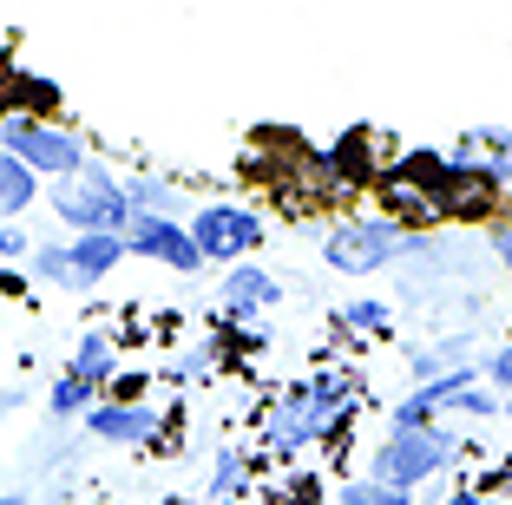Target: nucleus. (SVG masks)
<instances>
[{"instance_id":"obj_11","label":"nucleus","mask_w":512,"mask_h":505,"mask_svg":"<svg viewBox=\"0 0 512 505\" xmlns=\"http://www.w3.org/2000/svg\"><path fill=\"white\" fill-rule=\"evenodd\" d=\"M276 296H283V289H276V276H263L256 263H237V269L224 276V309H230V315L276 309Z\"/></svg>"},{"instance_id":"obj_20","label":"nucleus","mask_w":512,"mask_h":505,"mask_svg":"<svg viewBox=\"0 0 512 505\" xmlns=\"http://www.w3.org/2000/svg\"><path fill=\"white\" fill-rule=\"evenodd\" d=\"M486 381H493L499 394H506V401H512V348H499V355L486 361Z\"/></svg>"},{"instance_id":"obj_5","label":"nucleus","mask_w":512,"mask_h":505,"mask_svg":"<svg viewBox=\"0 0 512 505\" xmlns=\"http://www.w3.org/2000/svg\"><path fill=\"white\" fill-rule=\"evenodd\" d=\"M0 145H7V158H20L33 171V178H79L86 171V145H79L73 132H60V125H40V119H7L0 125Z\"/></svg>"},{"instance_id":"obj_15","label":"nucleus","mask_w":512,"mask_h":505,"mask_svg":"<svg viewBox=\"0 0 512 505\" xmlns=\"http://www.w3.org/2000/svg\"><path fill=\"white\" fill-rule=\"evenodd\" d=\"M86 401H92V387H86V381H73V374H66V381H53V414H60V420L86 414Z\"/></svg>"},{"instance_id":"obj_1","label":"nucleus","mask_w":512,"mask_h":505,"mask_svg":"<svg viewBox=\"0 0 512 505\" xmlns=\"http://www.w3.org/2000/svg\"><path fill=\"white\" fill-rule=\"evenodd\" d=\"M355 414V374L348 368H316L302 387H289L270 414V453H302L309 440H329Z\"/></svg>"},{"instance_id":"obj_7","label":"nucleus","mask_w":512,"mask_h":505,"mask_svg":"<svg viewBox=\"0 0 512 505\" xmlns=\"http://www.w3.org/2000/svg\"><path fill=\"white\" fill-rule=\"evenodd\" d=\"M125 256H145V263H171V269H204V256H197L191 230L171 217H132L125 223Z\"/></svg>"},{"instance_id":"obj_25","label":"nucleus","mask_w":512,"mask_h":505,"mask_svg":"<svg viewBox=\"0 0 512 505\" xmlns=\"http://www.w3.org/2000/svg\"><path fill=\"white\" fill-rule=\"evenodd\" d=\"M506 414H512V401H506Z\"/></svg>"},{"instance_id":"obj_13","label":"nucleus","mask_w":512,"mask_h":505,"mask_svg":"<svg viewBox=\"0 0 512 505\" xmlns=\"http://www.w3.org/2000/svg\"><path fill=\"white\" fill-rule=\"evenodd\" d=\"M73 381H86V387L112 381V342H106V335H86V342H79V355H73Z\"/></svg>"},{"instance_id":"obj_16","label":"nucleus","mask_w":512,"mask_h":505,"mask_svg":"<svg viewBox=\"0 0 512 505\" xmlns=\"http://www.w3.org/2000/svg\"><path fill=\"white\" fill-rule=\"evenodd\" d=\"M342 315H348L355 335H388V309H381V302H355V309H342Z\"/></svg>"},{"instance_id":"obj_18","label":"nucleus","mask_w":512,"mask_h":505,"mask_svg":"<svg viewBox=\"0 0 512 505\" xmlns=\"http://www.w3.org/2000/svg\"><path fill=\"white\" fill-rule=\"evenodd\" d=\"M243 486V460H237V453H217V473H211V492H217V499H230V492H237Z\"/></svg>"},{"instance_id":"obj_8","label":"nucleus","mask_w":512,"mask_h":505,"mask_svg":"<svg viewBox=\"0 0 512 505\" xmlns=\"http://www.w3.org/2000/svg\"><path fill=\"white\" fill-rule=\"evenodd\" d=\"M86 427L99 433V440H112V446H145V440H158V414L151 407H125V401H106V407H92L86 414Z\"/></svg>"},{"instance_id":"obj_14","label":"nucleus","mask_w":512,"mask_h":505,"mask_svg":"<svg viewBox=\"0 0 512 505\" xmlns=\"http://www.w3.org/2000/svg\"><path fill=\"white\" fill-rule=\"evenodd\" d=\"M342 505H407V492H388V486H375V479H348Z\"/></svg>"},{"instance_id":"obj_19","label":"nucleus","mask_w":512,"mask_h":505,"mask_svg":"<svg viewBox=\"0 0 512 505\" xmlns=\"http://www.w3.org/2000/svg\"><path fill=\"white\" fill-rule=\"evenodd\" d=\"M453 414H486V420H493V414H499V401L486 394V387H467V394L453 401Z\"/></svg>"},{"instance_id":"obj_12","label":"nucleus","mask_w":512,"mask_h":505,"mask_svg":"<svg viewBox=\"0 0 512 505\" xmlns=\"http://www.w3.org/2000/svg\"><path fill=\"white\" fill-rule=\"evenodd\" d=\"M33 191H40V178H33L20 158H7V151H0V210H7V217H14V210H27Z\"/></svg>"},{"instance_id":"obj_2","label":"nucleus","mask_w":512,"mask_h":505,"mask_svg":"<svg viewBox=\"0 0 512 505\" xmlns=\"http://www.w3.org/2000/svg\"><path fill=\"white\" fill-rule=\"evenodd\" d=\"M53 210L73 223L79 237H125V223H132L125 184L112 178L106 164H92V158H86V171H79V178H66L60 191H53Z\"/></svg>"},{"instance_id":"obj_4","label":"nucleus","mask_w":512,"mask_h":505,"mask_svg":"<svg viewBox=\"0 0 512 505\" xmlns=\"http://www.w3.org/2000/svg\"><path fill=\"white\" fill-rule=\"evenodd\" d=\"M447 460H453V433L447 427H421V433H388V440L375 446V466H368V473H375V486H388V492H414Z\"/></svg>"},{"instance_id":"obj_23","label":"nucleus","mask_w":512,"mask_h":505,"mask_svg":"<svg viewBox=\"0 0 512 505\" xmlns=\"http://www.w3.org/2000/svg\"><path fill=\"white\" fill-rule=\"evenodd\" d=\"M447 505H493V499H486V492H453Z\"/></svg>"},{"instance_id":"obj_24","label":"nucleus","mask_w":512,"mask_h":505,"mask_svg":"<svg viewBox=\"0 0 512 505\" xmlns=\"http://www.w3.org/2000/svg\"><path fill=\"white\" fill-rule=\"evenodd\" d=\"M0 505H20V499H0Z\"/></svg>"},{"instance_id":"obj_3","label":"nucleus","mask_w":512,"mask_h":505,"mask_svg":"<svg viewBox=\"0 0 512 505\" xmlns=\"http://www.w3.org/2000/svg\"><path fill=\"white\" fill-rule=\"evenodd\" d=\"M401 250H414V237L388 217H348L322 237V256H329V269H342V276H375V269L394 263Z\"/></svg>"},{"instance_id":"obj_22","label":"nucleus","mask_w":512,"mask_h":505,"mask_svg":"<svg viewBox=\"0 0 512 505\" xmlns=\"http://www.w3.org/2000/svg\"><path fill=\"white\" fill-rule=\"evenodd\" d=\"M493 243H499V263H506V276H512V223H506V230H499Z\"/></svg>"},{"instance_id":"obj_9","label":"nucleus","mask_w":512,"mask_h":505,"mask_svg":"<svg viewBox=\"0 0 512 505\" xmlns=\"http://www.w3.org/2000/svg\"><path fill=\"white\" fill-rule=\"evenodd\" d=\"M119 263H125V237H73V243H66V269H73V289L106 283Z\"/></svg>"},{"instance_id":"obj_21","label":"nucleus","mask_w":512,"mask_h":505,"mask_svg":"<svg viewBox=\"0 0 512 505\" xmlns=\"http://www.w3.org/2000/svg\"><path fill=\"white\" fill-rule=\"evenodd\" d=\"M0 256H27V237H20L14 223H7V230H0Z\"/></svg>"},{"instance_id":"obj_17","label":"nucleus","mask_w":512,"mask_h":505,"mask_svg":"<svg viewBox=\"0 0 512 505\" xmlns=\"http://www.w3.org/2000/svg\"><path fill=\"white\" fill-rule=\"evenodd\" d=\"M33 276H40V283H66V289H73V269H66V250H33Z\"/></svg>"},{"instance_id":"obj_6","label":"nucleus","mask_w":512,"mask_h":505,"mask_svg":"<svg viewBox=\"0 0 512 505\" xmlns=\"http://www.w3.org/2000/svg\"><path fill=\"white\" fill-rule=\"evenodd\" d=\"M191 243L204 263H237L263 243V217L256 210H237V204H204L191 217Z\"/></svg>"},{"instance_id":"obj_10","label":"nucleus","mask_w":512,"mask_h":505,"mask_svg":"<svg viewBox=\"0 0 512 505\" xmlns=\"http://www.w3.org/2000/svg\"><path fill=\"white\" fill-rule=\"evenodd\" d=\"M381 178V164L368 158V132H348L342 145L322 158V184L329 191H355V184H375Z\"/></svg>"}]
</instances>
